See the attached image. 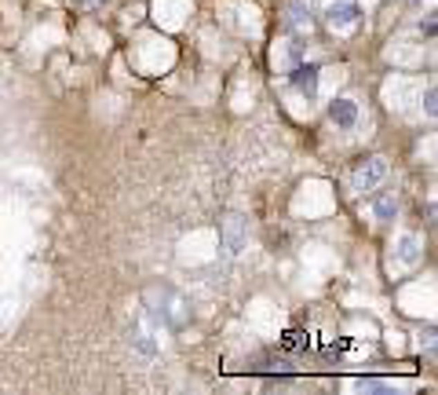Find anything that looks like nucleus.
<instances>
[{
	"label": "nucleus",
	"instance_id": "obj_1",
	"mask_svg": "<svg viewBox=\"0 0 438 395\" xmlns=\"http://www.w3.org/2000/svg\"><path fill=\"white\" fill-rule=\"evenodd\" d=\"M388 180V158H365L358 169L351 172V187L362 194V190H377Z\"/></svg>",
	"mask_w": 438,
	"mask_h": 395
},
{
	"label": "nucleus",
	"instance_id": "obj_2",
	"mask_svg": "<svg viewBox=\"0 0 438 395\" xmlns=\"http://www.w3.org/2000/svg\"><path fill=\"white\" fill-rule=\"evenodd\" d=\"M358 22H362V11H358V4H351V0H336V4L325 8V26L336 30V33H351Z\"/></svg>",
	"mask_w": 438,
	"mask_h": 395
},
{
	"label": "nucleus",
	"instance_id": "obj_3",
	"mask_svg": "<svg viewBox=\"0 0 438 395\" xmlns=\"http://www.w3.org/2000/svg\"><path fill=\"white\" fill-rule=\"evenodd\" d=\"M245 241H249V220H245L241 212H230L223 220V249L230 252V257H238V252L245 249Z\"/></svg>",
	"mask_w": 438,
	"mask_h": 395
},
{
	"label": "nucleus",
	"instance_id": "obj_4",
	"mask_svg": "<svg viewBox=\"0 0 438 395\" xmlns=\"http://www.w3.org/2000/svg\"><path fill=\"white\" fill-rule=\"evenodd\" d=\"M289 81H292V88L303 99H314L318 95V66H314V62H300V66L289 73Z\"/></svg>",
	"mask_w": 438,
	"mask_h": 395
},
{
	"label": "nucleus",
	"instance_id": "obj_5",
	"mask_svg": "<svg viewBox=\"0 0 438 395\" xmlns=\"http://www.w3.org/2000/svg\"><path fill=\"white\" fill-rule=\"evenodd\" d=\"M329 118L336 129H354L358 125V103L354 99H332L329 103Z\"/></svg>",
	"mask_w": 438,
	"mask_h": 395
},
{
	"label": "nucleus",
	"instance_id": "obj_6",
	"mask_svg": "<svg viewBox=\"0 0 438 395\" xmlns=\"http://www.w3.org/2000/svg\"><path fill=\"white\" fill-rule=\"evenodd\" d=\"M372 212H377L380 223H391L398 216V198L391 194V190H383V194H377V201H372Z\"/></svg>",
	"mask_w": 438,
	"mask_h": 395
},
{
	"label": "nucleus",
	"instance_id": "obj_7",
	"mask_svg": "<svg viewBox=\"0 0 438 395\" xmlns=\"http://www.w3.org/2000/svg\"><path fill=\"white\" fill-rule=\"evenodd\" d=\"M394 257H398V264H417L423 257V252H420V238L417 235H402V238H398V252H394Z\"/></svg>",
	"mask_w": 438,
	"mask_h": 395
},
{
	"label": "nucleus",
	"instance_id": "obj_8",
	"mask_svg": "<svg viewBox=\"0 0 438 395\" xmlns=\"http://www.w3.org/2000/svg\"><path fill=\"white\" fill-rule=\"evenodd\" d=\"M285 26L289 30H300V33H307L311 30V11H307V4H289V11H285Z\"/></svg>",
	"mask_w": 438,
	"mask_h": 395
},
{
	"label": "nucleus",
	"instance_id": "obj_9",
	"mask_svg": "<svg viewBox=\"0 0 438 395\" xmlns=\"http://www.w3.org/2000/svg\"><path fill=\"white\" fill-rule=\"evenodd\" d=\"M132 348L143 351V355H158L161 344L153 340V333H146V329H132Z\"/></svg>",
	"mask_w": 438,
	"mask_h": 395
},
{
	"label": "nucleus",
	"instance_id": "obj_10",
	"mask_svg": "<svg viewBox=\"0 0 438 395\" xmlns=\"http://www.w3.org/2000/svg\"><path fill=\"white\" fill-rule=\"evenodd\" d=\"M358 388H362V392H388V380H377V377H362V380H358Z\"/></svg>",
	"mask_w": 438,
	"mask_h": 395
},
{
	"label": "nucleus",
	"instance_id": "obj_11",
	"mask_svg": "<svg viewBox=\"0 0 438 395\" xmlns=\"http://www.w3.org/2000/svg\"><path fill=\"white\" fill-rule=\"evenodd\" d=\"M423 113H428V118H435V88H428V92H423Z\"/></svg>",
	"mask_w": 438,
	"mask_h": 395
},
{
	"label": "nucleus",
	"instance_id": "obj_12",
	"mask_svg": "<svg viewBox=\"0 0 438 395\" xmlns=\"http://www.w3.org/2000/svg\"><path fill=\"white\" fill-rule=\"evenodd\" d=\"M420 33H428V37H435V19H423V22H420Z\"/></svg>",
	"mask_w": 438,
	"mask_h": 395
}]
</instances>
